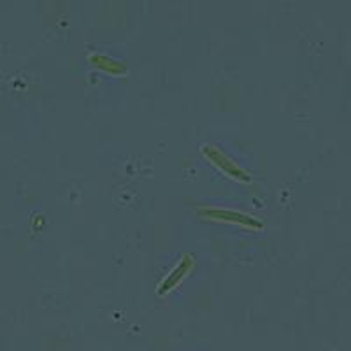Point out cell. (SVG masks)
<instances>
[{
    "label": "cell",
    "instance_id": "obj_3",
    "mask_svg": "<svg viewBox=\"0 0 351 351\" xmlns=\"http://www.w3.org/2000/svg\"><path fill=\"white\" fill-rule=\"evenodd\" d=\"M192 265H193V256L192 255H184L183 258H181V262L176 265L174 271L169 272L167 278L162 281V285H160V288H158L160 295H165L167 291H171L172 288L178 287V285H180L181 281L184 280V276L190 272Z\"/></svg>",
    "mask_w": 351,
    "mask_h": 351
},
{
    "label": "cell",
    "instance_id": "obj_1",
    "mask_svg": "<svg viewBox=\"0 0 351 351\" xmlns=\"http://www.w3.org/2000/svg\"><path fill=\"white\" fill-rule=\"evenodd\" d=\"M199 215L206 216L209 219H218V221H227V223L243 225L247 228H262L263 223L255 216L244 215L239 211H228V209H216V208H202L199 209Z\"/></svg>",
    "mask_w": 351,
    "mask_h": 351
},
{
    "label": "cell",
    "instance_id": "obj_2",
    "mask_svg": "<svg viewBox=\"0 0 351 351\" xmlns=\"http://www.w3.org/2000/svg\"><path fill=\"white\" fill-rule=\"evenodd\" d=\"M202 153L206 156H208L209 160H211L213 164L216 165L218 169H221V171L225 172V174H228L230 178H234V180L237 181H244V183H250L252 181V178H250V174H247L246 171H243V169L239 167L237 164H234L230 158H228L225 153L219 152L216 146H204L202 148Z\"/></svg>",
    "mask_w": 351,
    "mask_h": 351
}]
</instances>
